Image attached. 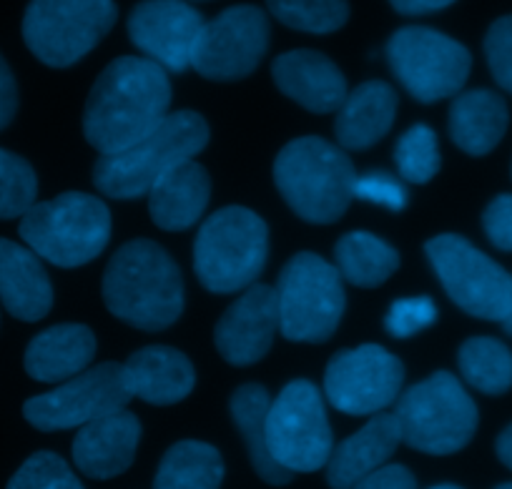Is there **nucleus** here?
Listing matches in <instances>:
<instances>
[{"label":"nucleus","mask_w":512,"mask_h":489,"mask_svg":"<svg viewBox=\"0 0 512 489\" xmlns=\"http://www.w3.org/2000/svg\"><path fill=\"white\" fill-rule=\"evenodd\" d=\"M390 3L402 16H430V13L450 8L455 0H390Z\"/></svg>","instance_id":"41"},{"label":"nucleus","mask_w":512,"mask_h":489,"mask_svg":"<svg viewBox=\"0 0 512 489\" xmlns=\"http://www.w3.org/2000/svg\"><path fill=\"white\" fill-rule=\"evenodd\" d=\"M269 48V18L262 8L241 3L204 23L191 68L209 81H239L256 71Z\"/></svg>","instance_id":"15"},{"label":"nucleus","mask_w":512,"mask_h":489,"mask_svg":"<svg viewBox=\"0 0 512 489\" xmlns=\"http://www.w3.org/2000/svg\"><path fill=\"white\" fill-rule=\"evenodd\" d=\"M267 8L282 26L314 36L339 31L349 18L347 0H267Z\"/></svg>","instance_id":"31"},{"label":"nucleus","mask_w":512,"mask_h":489,"mask_svg":"<svg viewBox=\"0 0 512 489\" xmlns=\"http://www.w3.org/2000/svg\"><path fill=\"white\" fill-rule=\"evenodd\" d=\"M96 334L86 324H56L36 334L23 354V367L36 382H68L91 367Z\"/></svg>","instance_id":"23"},{"label":"nucleus","mask_w":512,"mask_h":489,"mask_svg":"<svg viewBox=\"0 0 512 489\" xmlns=\"http://www.w3.org/2000/svg\"><path fill=\"white\" fill-rule=\"evenodd\" d=\"M507 121L510 113L502 96L487 88L460 93L450 106V136L470 156L490 153L505 136Z\"/></svg>","instance_id":"26"},{"label":"nucleus","mask_w":512,"mask_h":489,"mask_svg":"<svg viewBox=\"0 0 512 489\" xmlns=\"http://www.w3.org/2000/svg\"><path fill=\"white\" fill-rule=\"evenodd\" d=\"M354 199L367 204L384 206L390 211H402L407 206V189L390 174H364L354 181Z\"/></svg>","instance_id":"37"},{"label":"nucleus","mask_w":512,"mask_h":489,"mask_svg":"<svg viewBox=\"0 0 512 489\" xmlns=\"http://www.w3.org/2000/svg\"><path fill=\"white\" fill-rule=\"evenodd\" d=\"M224 459L219 449L199 439H181L161 459L154 489H219Z\"/></svg>","instance_id":"29"},{"label":"nucleus","mask_w":512,"mask_h":489,"mask_svg":"<svg viewBox=\"0 0 512 489\" xmlns=\"http://www.w3.org/2000/svg\"><path fill=\"white\" fill-rule=\"evenodd\" d=\"M352 489H417V479L405 464H384Z\"/></svg>","instance_id":"39"},{"label":"nucleus","mask_w":512,"mask_h":489,"mask_svg":"<svg viewBox=\"0 0 512 489\" xmlns=\"http://www.w3.org/2000/svg\"><path fill=\"white\" fill-rule=\"evenodd\" d=\"M269 256V229L259 214L226 206L199 226L194 241V271L214 294H236L262 276Z\"/></svg>","instance_id":"6"},{"label":"nucleus","mask_w":512,"mask_h":489,"mask_svg":"<svg viewBox=\"0 0 512 489\" xmlns=\"http://www.w3.org/2000/svg\"><path fill=\"white\" fill-rule=\"evenodd\" d=\"M204 16L184 0H141L128 16V38L166 73L191 68Z\"/></svg>","instance_id":"16"},{"label":"nucleus","mask_w":512,"mask_h":489,"mask_svg":"<svg viewBox=\"0 0 512 489\" xmlns=\"http://www.w3.org/2000/svg\"><path fill=\"white\" fill-rule=\"evenodd\" d=\"M131 402L121 364L106 362L88 367L78 377L58 384L46 394H36L23 404V417L41 432L81 429L96 419L116 414Z\"/></svg>","instance_id":"14"},{"label":"nucleus","mask_w":512,"mask_h":489,"mask_svg":"<svg viewBox=\"0 0 512 489\" xmlns=\"http://www.w3.org/2000/svg\"><path fill=\"white\" fill-rule=\"evenodd\" d=\"M430 489H462V487H457V484H437V487H430Z\"/></svg>","instance_id":"44"},{"label":"nucleus","mask_w":512,"mask_h":489,"mask_svg":"<svg viewBox=\"0 0 512 489\" xmlns=\"http://www.w3.org/2000/svg\"><path fill=\"white\" fill-rule=\"evenodd\" d=\"M397 171L410 184H427L440 171V146L437 133L427 123L407 128L395 146Z\"/></svg>","instance_id":"32"},{"label":"nucleus","mask_w":512,"mask_h":489,"mask_svg":"<svg viewBox=\"0 0 512 489\" xmlns=\"http://www.w3.org/2000/svg\"><path fill=\"white\" fill-rule=\"evenodd\" d=\"M339 276L359 289H377L400 269V254L369 231H349L334 246Z\"/></svg>","instance_id":"28"},{"label":"nucleus","mask_w":512,"mask_h":489,"mask_svg":"<svg viewBox=\"0 0 512 489\" xmlns=\"http://www.w3.org/2000/svg\"><path fill=\"white\" fill-rule=\"evenodd\" d=\"M482 229L492 246L512 251V194H500L482 211Z\"/></svg>","instance_id":"38"},{"label":"nucleus","mask_w":512,"mask_h":489,"mask_svg":"<svg viewBox=\"0 0 512 489\" xmlns=\"http://www.w3.org/2000/svg\"><path fill=\"white\" fill-rule=\"evenodd\" d=\"M211 199L209 171L186 161L149 191V214L164 231H186L204 216Z\"/></svg>","instance_id":"25"},{"label":"nucleus","mask_w":512,"mask_h":489,"mask_svg":"<svg viewBox=\"0 0 512 489\" xmlns=\"http://www.w3.org/2000/svg\"><path fill=\"white\" fill-rule=\"evenodd\" d=\"M141 442V422L121 409L78 429L73 439V464L88 479H113L134 464Z\"/></svg>","instance_id":"18"},{"label":"nucleus","mask_w":512,"mask_h":489,"mask_svg":"<svg viewBox=\"0 0 512 489\" xmlns=\"http://www.w3.org/2000/svg\"><path fill=\"white\" fill-rule=\"evenodd\" d=\"M101 294L116 319L141 332H164L184 314L181 269L151 239L128 241L111 256Z\"/></svg>","instance_id":"2"},{"label":"nucleus","mask_w":512,"mask_h":489,"mask_svg":"<svg viewBox=\"0 0 512 489\" xmlns=\"http://www.w3.org/2000/svg\"><path fill=\"white\" fill-rule=\"evenodd\" d=\"M279 332L299 344H322L339 329L347 306L337 266L312 251L292 256L277 281Z\"/></svg>","instance_id":"8"},{"label":"nucleus","mask_w":512,"mask_h":489,"mask_svg":"<svg viewBox=\"0 0 512 489\" xmlns=\"http://www.w3.org/2000/svg\"><path fill=\"white\" fill-rule=\"evenodd\" d=\"M495 489H512V482H505V484H500V487H495Z\"/></svg>","instance_id":"45"},{"label":"nucleus","mask_w":512,"mask_h":489,"mask_svg":"<svg viewBox=\"0 0 512 489\" xmlns=\"http://www.w3.org/2000/svg\"><path fill=\"white\" fill-rule=\"evenodd\" d=\"M18 234L28 249L61 269L88 264L111 241V211L101 199L83 191H66L33 204L21 216Z\"/></svg>","instance_id":"5"},{"label":"nucleus","mask_w":512,"mask_h":489,"mask_svg":"<svg viewBox=\"0 0 512 489\" xmlns=\"http://www.w3.org/2000/svg\"><path fill=\"white\" fill-rule=\"evenodd\" d=\"M209 143V126L196 111H176L154 133L126 151L98 156L93 184L108 199L128 201L149 196L169 171L194 161Z\"/></svg>","instance_id":"4"},{"label":"nucleus","mask_w":512,"mask_h":489,"mask_svg":"<svg viewBox=\"0 0 512 489\" xmlns=\"http://www.w3.org/2000/svg\"><path fill=\"white\" fill-rule=\"evenodd\" d=\"M402 444L400 424L395 414L379 412L369 417L359 432L339 442L327 462V484L332 489H352L367 474L390 462Z\"/></svg>","instance_id":"21"},{"label":"nucleus","mask_w":512,"mask_h":489,"mask_svg":"<svg viewBox=\"0 0 512 489\" xmlns=\"http://www.w3.org/2000/svg\"><path fill=\"white\" fill-rule=\"evenodd\" d=\"M269 454L292 474L327 467L334 449L324 397L309 379H292L267 414Z\"/></svg>","instance_id":"10"},{"label":"nucleus","mask_w":512,"mask_h":489,"mask_svg":"<svg viewBox=\"0 0 512 489\" xmlns=\"http://www.w3.org/2000/svg\"><path fill=\"white\" fill-rule=\"evenodd\" d=\"M123 382L131 397L156 407L184 402L196 387L194 364L174 347H144L121 364Z\"/></svg>","instance_id":"20"},{"label":"nucleus","mask_w":512,"mask_h":489,"mask_svg":"<svg viewBox=\"0 0 512 489\" xmlns=\"http://www.w3.org/2000/svg\"><path fill=\"white\" fill-rule=\"evenodd\" d=\"M425 254L442 289L470 316L502 321L510 309L512 274L482 254L465 236L440 234L425 244Z\"/></svg>","instance_id":"12"},{"label":"nucleus","mask_w":512,"mask_h":489,"mask_svg":"<svg viewBox=\"0 0 512 489\" xmlns=\"http://www.w3.org/2000/svg\"><path fill=\"white\" fill-rule=\"evenodd\" d=\"M272 407V397H269L267 387L262 384H241L234 394H231V419H234L236 429L241 432L249 452L251 467L267 484L274 487H284L294 479L292 472L279 467L274 457L269 454L267 444V414Z\"/></svg>","instance_id":"27"},{"label":"nucleus","mask_w":512,"mask_h":489,"mask_svg":"<svg viewBox=\"0 0 512 489\" xmlns=\"http://www.w3.org/2000/svg\"><path fill=\"white\" fill-rule=\"evenodd\" d=\"M485 56L495 81L512 93V16L492 23L485 36Z\"/></svg>","instance_id":"36"},{"label":"nucleus","mask_w":512,"mask_h":489,"mask_svg":"<svg viewBox=\"0 0 512 489\" xmlns=\"http://www.w3.org/2000/svg\"><path fill=\"white\" fill-rule=\"evenodd\" d=\"M497 457H500V462L505 464V467L512 469V424L510 427H505L500 432V437H497Z\"/></svg>","instance_id":"42"},{"label":"nucleus","mask_w":512,"mask_h":489,"mask_svg":"<svg viewBox=\"0 0 512 489\" xmlns=\"http://www.w3.org/2000/svg\"><path fill=\"white\" fill-rule=\"evenodd\" d=\"M397 91L387 81H364L347 93L334 118L339 148L364 151L390 133L397 118Z\"/></svg>","instance_id":"24"},{"label":"nucleus","mask_w":512,"mask_h":489,"mask_svg":"<svg viewBox=\"0 0 512 489\" xmlns=\"http://www.w3.org/2000/svg\"><path fill=\"white\" fill-rule=\"evenodd\" d=\"M357 171L344 148L322 136L289 141L274 161V184L289 209L307 224H334L354 199Z\"/></svg>","instance_id":"3"},{"label":"nucleus","mask_w":512,"mask_h":489,"mask_svg":"<svg viewBox=\"0 0 512 489\" xmlns=\"http://www.w3.org/2000/svg\"><path fill=\"white\" fill-rule=\"evenodd\" d=\"M0 304L18 321H41L53 306V286L41 256L0 239Z\"/></svg>","instance_id":"22"},{"label":"nucleus","mask_w":512,"mask_h":489,"mask_svg":"<svg viewBox=\"0 0 512 489\" xmlns=\"http://www.w3.org/2000/svg\"><path fill=\"white\" fill-rule=\"evenodd\" d=\"M184 3H191V6H194V3H209V0H184Z\"/></svg>","instance_id":"46"},{"label":"nucleus","mask_w":512,"mask_h":489,"mask_svg":"<svg viewBox=\"0 0 512 489\" xmlns=\"http://www.w3.org/2000/svg\"><path fill=\"white\" fill-rule=\"evenodd\" d=\"M272 78L279 91L312 113H337L347 98V78L319 51H287L274 58Z\"/></svg>","instance_id":"19"},{"label":"nucleus","mask_w":512,"mask_h":489,"mask_svg":"<svg viewBox=\"0 0 512 489\" xmlns=\"http://www.w3.org/2000/svg\"><path fill=\"white\" fill-rule=\"evenodd\" d=\"M38 196V179L31 163L0 148V219H21Z\"/></svg>","instance_id":"33"},{"label":"nucleus","mask_w":512,"mask_h":489,"mask_svg":"<svg viewBox=\"0 0 512 489\" xmlns=\"http://www.w3.org/2000/svg\"><path fill=\"white\" fill-rule=\"evenodd\" d=\"M437 321V304L430 296H407L392 301L384 316V329L395 339H410Z\"/></svg>","instance_id":"35"},{"label":"nucleus","mask_w":512,"mask_h":489,"mask_svg":"<svg viewBox=\"0 0 512 489\" xmlns=\"http://www.w3.org/2000/svg\"><path fill=\"white\" fill-rule=\"evenodd\" d=\"M387 61L415 101L437 103L457 96L472 68L460 41L427 26H405L387 41Z\"/></svg>","instance_id":"11"},{"label":"nucleus","mask_w":512,"mask_h":489,"mask_svg":"<svg viewBox=\"0 0 512 489\" xmlns=\"http://www.w3.org/2000/svg\"><path fill=\"white\" fill-rule=\"evenodd\" d=\"M392 414L400 424L402 442L435 457L465 449L480 422L477 404L450 372H435L412 384L400 394Z\"/></svg>","instance_id":"7"},{"label":"nucleus","mask_w":512,"mask_h":489,"mask_svg":"<svg viewBox=\"0 0 512 489\" xmlns=\"http://www.w3.org/2000/svg\"><path fill=\"white\" fill-rule=\"evenodd\" d=\"M462 379L482 394H505L512 387V352L492 337H472L457 352Z\"/></svg>","instance_id":"30"},{"label":"nucleus","mask_w":512,"mask_h":489,"mask_svg":"<svg viewBox=\"0 0 512 489\" xmlns=\"http://www.w3.org/2000/svg\"><path fill=\"white\" fill-rule=\"evenodd\" d=\"M6 489H86L56 452H36L18 467Z\"/></svg>","instance_id":"34"},{"label":"nucleus","mask_w":512,"mask_h":489,"mask_svg":"<svg viewBox=\"0 0 512 489\" xmlns=\"http://www.w3.org/2000/svg\"><path fill=\"white\" fill-rule=\"evenodd\" d=\"M405 367L379 344L342 349L324 369V397L349 417H374L400 399Z\"/></svg>","instance_id":"13"},{"label":"nucleus","mask_w":512,"mask_h":489,"mask_svg":"<svg viewBox=\"0 0 512 489\" xmlns=\"http://www.w3.org/2000/svg\"><path fill=\"white\" fill-rule=\"evenodd\" d=\"M500 324H502V329H505V332L510 334V337H512V296H510V309H507L505 319H502Z\"/></svg>","instance_id":"43"},{"label":"nucleus","mask_w":512,"mask_h":489,"mask_svg":"<svg viewBox=\"0 0 512 489\" xmlns=\"http://www.w3.org/2000/svg\"><path fill=\"white\" fill-rule=\"evenodd\" d=\"M116 16V0H31L23 41L41 63L68 68L108 36Z\"/></svg>","instance_id":"9"},{"label":"nucleus","mask_w":512,"mask_h":489,"mask_svg":"<svg viewBox=\"0 0 512 489\" xmlns=\"http://www.w3.org/2000/svg\"><path fill=\"white\" fill-rule=\"evenodd\" d=\"M169 108V73L144 56H121L103 68L88 93L83 136L98 156H111L154 133Z\"/></svg>","instance_id":"1"},{"label":"nucleus","mask_w":512,"mask_h":489,"mask_svg":"<svg viewBox=\"0 0 512 489\" xmlns=\"http://www.w3.org/2000/svg\"><path fill=\"white\" fill-rule=\"evenodd\" d=\"M277 329V294L267 284H251L221 314L214 329V344L231 367H251L267 357Z\"/></svg>","instance_id":"17"},{"label":"nucleus","mask_w":512,"mask_h":489,"mask_svg":"<svg viewBox=\"0 0 512 489\" xmlns=\"http://www.w3.org/2000/svg\"><path fill=\"white\" fill-rule=\"evenodd\" d=\"M18 111V86L13 71L0 56V131L13 121Z\"/></svg>","instance_id":"40"}]
</instances>
